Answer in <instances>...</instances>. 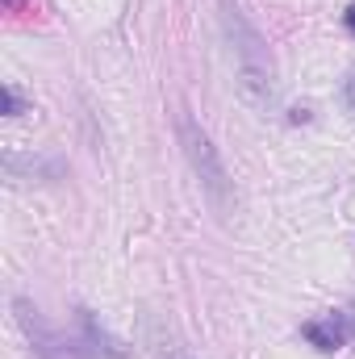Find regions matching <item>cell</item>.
I'll use <instances>...</instances> for the list:
<instances>
[{"label":"cell","mask_w":355,"mask_h":359,"mask_svg":"<svg viewBox=\"0 0 355 359\" xmlns=\"http://www.w3.org/2000/svg\"><path fill=\"white\" fill-rule=\"evenodd\" d=\"M222 34L234 59V76H239V92L251 109L260 113H276L280 104V84H276V59L272 46L260 34V25L243 13L239 0H222Z\"/></svg>","instance_id":"cell-1"},{"label":"cell","mask_w":355,"mask_h":359,"mask_svg":"<svg viewBox=\"0 0 355 359\" xmlns=\"http://www.w3.org/2000/svg\"><path fill=\"white\" fill-rule=\"evenodd\" d=\"M176 138H180V151H184L188 168H192V176L201 184V192H205V201H209V209L226 222V217L234 213V180L226 172L222 151L213 147L209 130H205L188 109L176 113Z\"/></svg>","instance_id":"cell-2"},{"label":"cell","mask_w":355,"mask_h":359,"mask_svg":"<svg viewBox=\"0 0 355 359\" xmlns=\"http://www.w3.org/2000/svg\"><path fill=\"white\" fill-rule=\"evenodd\" d=\"M13 313H17V326L29 339V347H34L38 359H67V343L59 339V330L42 318V309L29 297H13Z\"/></svg>","instance_id":"cell-3"},{"label":"cell","mask_w":355,"mask_h":359,"mask_svg":"<svg viewBox=\"0 0 355 359\" xmlns=\"http://www.w3.org/2000/svg\"><path fill=\"white\" fill-rule=\"evenodd\" d=\"M142 347L151 359H201L176 326L168 318H155V313L142 318Z\"/></svg>","instance_id":"cell-4"},{"label":"cell","mask_w":355,"mask_h":359,"mask_svg":"<svg viewBox=\"0 0 355 359\" xmlns=\"http://www.w3.org/2000/svg\"><path fill=\"white\" fill-rule=\"evenodd\" d=\"M301 334H305V343L309 347H318V351H339V347H347V339L355 334V322L351 313H326V318H314V322H305L301 326Z\"/></svg>","instance_id":"cell-5"},{"label":"cell","mask_w":355,"mask_h":359,"mask_svg":"<svg viewBox=\"0 0 355 359\" xmlns=\"http://www.w3.org/2000/svg\"><path fill=\"white\" fill-rule=\"evenodd\" d=\"M4 176L13 180V184H29V180H55V176H59V163L8 151V155H4Z\"/></svg>","instance_id":"cell-6"},{"label":"cell","mask_w":355,"mask_h":359,"mask_svg":"<svg viewBox=\"0 0 355 359\" xmlns=\"http://www.w3.org/2000/svg\"><path fill=\"white\" fill-rule=\"evenodd\" d=\"M80 313V330H84V339H88V347L96 351V355H105V359H126V347L96 322V313L92 309H76Z\"/></svg>","instance_id":"cell-7"},{"label":"cell","mask_w":355,"mask_h":359,"mask_svg":"<svg viewBox=\"0 0 355 359\" xmlns=\"http://www.w3.org/2000/svg\"><path fill=\"white\" fill-rule=\"evenodd\" d=\"M0 109H4V117H21V113H29V104L21 100V92L17 88H0Z\"/></svg>","instance_id":"cell-8"},{"label":"cell","mask_w":355,"mask_h":359,"mask_svg":"<svg viewBox=\"0 0 355 359\" xmlns=\"http://www.w3.org/2000/svg\"><path fill=\"white\" fill-rule=\"evenodd\" d=\"M343 100H347V109L355 113V76L347 80V84H343Z\"/></svg>","instance_id":"cell-9"},{"label":"cell","mask_w":355,"mask_h":359,"mask_svg":"<svg viewBox=\"0 0 355 359\" xmlns=\"http://www.w3.org/2000/svg\"><path fill=\"white\" fill-rule=\"evenodd\" d=\"M343 25L355 34V4H347V13H343Z\"/></svg>","instance_id":"cell-10"},{"label":"cell","mask_w":355,"mask_h":359,"mask_svg":"<svg viewBox=\"0 0 355 359\" xmlns=\"http://www.w3.org/2000/svg\"><path fill=\"white\" fill-rule=\"evenodd\" d=\"M4 4H8V8H17V0H4Z\"/></svg>","instance_id":"cell-11"}]
</instances>
